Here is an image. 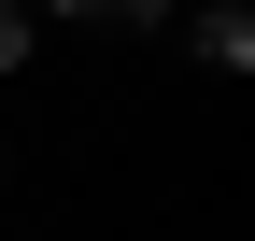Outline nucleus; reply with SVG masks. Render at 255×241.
Listing matches in <instances>:
<instances>
[{
    "label": "nucleus",
    "mask_w": 255,
    "mask_h": 241,
    "mask_svg": "<svg viewBox=\"0 0 255 241\" xmlns=\"http://www.w3.org/2000/svg\"><path fill=\"white\" fill-rule=\"evenodd\" d=\"M199 57H213V71H241V57H255V14H241V0H213V14H199Z\"/></svg>",
    "instance_id": "obj_1"
},
{
    "label": "nucleus",
    "mask_w": 255,
    "mask_h": 241,
    "mask_svg": "<svg viewBox=\"0 0 255 241\" xmlns=\"http://www.w3.org/2000/svg\"><path fill=\"white\" fill-rule=\"evenodd\" d=\"M57 14H85V28H156L170 0H57Z\"/></svg>",
    "instance_id": "obj_2"
},
{
    "label": "nucleus",
    "mask_w": 255,
    "mask_h": 241,
    "mask_svg": "<svg viewBox=\"0 0 255 241\" xmlns=\"http://www.w3.org/2000/svg\"><path fill=\"white\" fill-rule=\"evenodd\" d=\"M14 57H28V0H0V71H14Z\"/></svg>",
    "instance_id": "obj_3"
}]
</instances>
